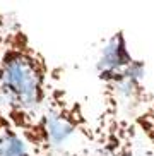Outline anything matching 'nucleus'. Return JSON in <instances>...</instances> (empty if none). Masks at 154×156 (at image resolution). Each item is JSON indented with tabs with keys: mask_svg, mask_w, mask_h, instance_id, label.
Segmentation results:
<instances>
[{
	"mask_svg": "<svg viewBox=\"0 0 154 156\" xmlns=\"http://www.w3.org/2000/svg\"><path fill=\"white\" fill-rule=\"evenodd\" d=\"M93 137L98 156H154L152 144L135 120L110 108H103L98 125L93 129Z\"/></svg>",
	"mask_w": 154,
	"mask_h": 156,
	"instance_id": "obj_3",
	"label": "nucleus"
},
{
	"mask_svg": "<svg viewBox=\"0 0 154 156\" xmlns=\"http://www.w3.org/2000/svg\"><path fill=\"white\" fill-rule=\"evenodd\" d=\"M55 89L51 67L27 33L10 21L0 51V108L14 122L34 117Z\"/></svg>",
	"mask_w": 154,
	"mask_h": 156,
	"instance_id": "obj_1",
	"label": "nucleus"
},
{
	"mask_svg": "<svg viewBox=\"0 0 154 156\" xmlns=\"http://www.w3.org/2000/svg\"><path fill=\"white\" fill-rule=\"evenodd\" d=\"M134 120H135L137 127L141 129L142 134L149 139V142L154 147V101L149 106H145L141 113H137L134 117Z\"/></svg>",
	"mask_w": 154,
	"mask_h": 156,
	"instance_id": "obj_6",
	"label": "nucleus"
},
{
	"mask_svg": "<svg viewBox=\"0 0 154 156\" xmlns=\"http://www.w3.org/2000/svg\"><path fill=\"white\" fill-rule=\"evenodd\" d=\"M130 50L127 46V40L123 31H117L104 41L103 48L100 50L98 62H96V74L101 83L108 84L117 79L128 65L134 62Z\"/></svg>",
	"mask_w": 154,
	"mask_h": 156,
	"instance_id": "obj_4",
	"label": "nucleus"
},
{
	"mask_svg": "<svg viewBox=\"0 0 154 156\" xmlns=\"http://www.w3.org/2000/svg\"><path fill=\"white\" fill-rule=\"evenodd\" d=\"M0 156H38L23 130L0 108Z\"/></svg>",
	"mask_w": 154,
	"mask_h": 156,
	"instance_id": "obj_5",
	"label": "nucleus"
},
{
	"mask_svg": "<svg viewBox=\"0 0 154 156\" xmlns=\"http://www.w3.org/2000/svg\"><path fill=\"white\" fill-rule=\"evenodd\" d=\"M9 24H10L9 19L0 14V51H2V45H4L5 33H7V29H9Z\"/></svg>",
	"mask_w": 154,
	"mask_h": 156,
	"instance_id": "obj_7",
	"label": "nucleus"
},
{
	"mask_svg": "<svg viewBox=\"0 0 154 156\" xmlns=\"http://www.w3.org/2000/svg\"><path fill=\"white\" fill-rule=\"evenodd\" d=\"M38 156H72L81 151L75 144L94 142L93 129L82 113L81 105L68 100L62 89L55 87L50 100L34 117L14 122ZM91 151V149H89Z\"/></svg>",
	"mask_w": 154,
	"mask_h": 156,
	"instance_id": "obj_2",
	"label": "nucleus"
}]
</instances>
